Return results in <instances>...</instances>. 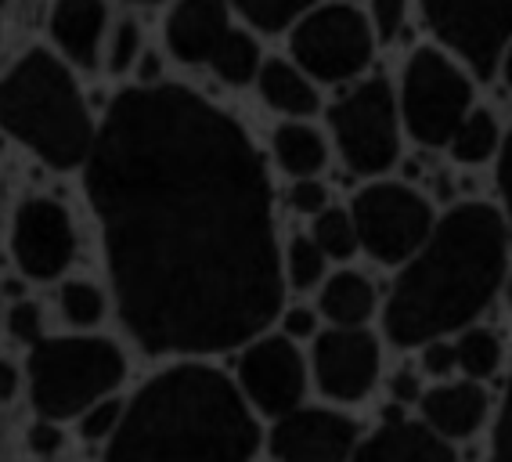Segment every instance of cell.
Returning <instances> with one entry per match:
<instances>
[{"instance_id":"1","label":"cell","mask_w":512,"mask_h":462,"mask_svg":"<svg viewBox=\"0 0 512 462\" xmlns=\"http://www.w3.org/2000/svg\"><path fill=\"white\" fill-rule=\"evenodd\" d=\"M127 333L148 354L246 347L282 315L271 181L242 123L177 84L112 102L87 156Z\"/></svg>"},{"instance_id":"2","label":"cell","mask_w":512,"mask_h":462,"mask_svg":"<svg viewBox=\"0 0 512 462\" xmlns=\"http://www.w3.org/2000/svg\"><path fill=\"white\" fill-rule=\"evenodd\" d=\"M512 228L491 203H462L440 213L383 300L386 340L401 351H419L426 340L455 336L484 318L502 293L509 271Z\"/></svg>"},{"instance_id":"3","label":"cell","mask_w":512,"mask_h":462,"mask_svg":"<svg viewBox=\"0 0 512 462\" xmlns=\"http://www.w3.org/2000/svg\"><path fill=\"white\" fill-rule=\"evenodd\" d=\"M260 426L238 383L181 361L134 394L109 441V462H249Z\"/></svg>"},{"instance_id":"4","label":"cell","mask_w":512,"mask_h":462,"mask_svg":"<svg viewBox=\"0 0 512 462\" xmlns=\"http://www.w3.org/2000/svg\"><path fill=\"white\" fill-rule=\"evenodd\" d=\"M0 127L62 170L87 163L98 138L69 69L47 51H29L0 84Z\"/></svg>"},{"instance_id":"5","label":"cell","mask_w":512,"mask_h":462,"mask_svg":"<svg viewBox=\"0 0 512 462\" xmlns=\"http://www.w3.org/2000/svg\"><path fill=\"white\" fill-rule=\"evenodd\" d=\"M127 376V358L112 340L101 336H65L40 340L29 354V394L44 419L83 416Z\"/></svg>"},{"instance_id":"6","label":"cell","mask_w":512,"mask_h":462,"mask_svg":"<svg viewBox=\"0 0 512 462\" xmlns=\"http://www.w3.org/2000/svg\"><path fill=\"white\" fill-rule=\"evenodd\" d=\"M404 134L422 148H448L458 123L476 109L473 73L440 44L415 47L397 84Z\"/></svg>"},{"instance_id":"7","label":"cell","mask_w":512,"mask_h":462,"mask_svg":"<svg viewBox=\"0 0 512 462\" xmlns=\"http://www.w3.org/2000/svg\"><path fill=\"white\" fill-rule=\"evenodd\" d=\"M332 141L357 177L390 174L401 163L404 123L397 109V87L386 76H361L329 109Z\"/></svg>"},{"instance_id":"8","label":"cell","mask_w":512,"mask_h":462,"mask_svg":"<svg viewBox=\"0 0 512 462\" xmlns=\"http://www.w3.org/2000/svg\"><path fill=\"white\" fill-rule=\"evenodd\" d=\"M379 40L372 11H361L354 0H332L296 22L289 47L314 84H357L368 73Z\"/></svg>"},{"instance_id":"9","label":"cell","mask_w":512,"mask_h":462,"mask_svg":"<svg viewBox=\"0 0 512 462\" xmlns=\"http://www.w3.org/2000/svg\"><path fill=\"white\" fill-rule=\"evenodd\" d=\"M350 217H354L361 250L386 268H401L430 239L440 213L415 185L375 177L354 195Z\"/></svg>"},{"instance_id":"10","label":"cell","mask_w":512,"mask_h":462,"mask_svg":"<svg viewBox=\"0 0 512 462\" xmlns=\"http://www.w3.org/2000/svg\"><path fill=\"white\" fill-rule=\"evenodd\" d=\"M426 29L473 76H494L512 44V0H415Z\"/></svg>"},{"instance_id":"11","label":"cell","mask_w":512,"mask_h":462,"mask_svg":"<svg viewBox=\"0 0 512 462\" xmlns=\"http://www.w3.org/2000/svg\"><path fill=\"white\" fill-rule=\"evenodd\" d=\"M238 390L260 416L282 419L303 405L307 361L289 336H256L238 358Z\"/></svg>"},{"instance_id":"12","label":"cell","mask_w":512,"mask_h":462,"mask_svg":"<svg viewBox=\"0 0 512 462\" xmlns=\"http://www.w3.org/2000/svg\"><path fill=\"white\" fill-rule=\"evenodd\" d=\"M314 383L325 398L339 405H357L375 390L383 376V347L368 333V325H332L314 336L311 351Z\"/></svg>"},{"instance_id":"13","label":"cell","mask_w":512,"mask_h":462,"mask_svg":"<svg viewBox=\"0 0 512 462\" xmlns=\"http://www.w3.org/2000/svg\"><path fill=\"white\" fill-rule=\"evenodd\" d=\"M361 426L336 408H296L275 419L267 448L275 462H350Z\"/></svg>"},{"instance_id":"14","label":"cell","mask_w":512,"mask_h":462,"mask_svg":"<svg viewBox=\"0 0 512 462\" xmlns=\"http://www.w3.org/2000/svg\"><path fill=\"white\" fill-rule=\"evenodd\" d=\"M76 253L69 213L55 199H29L15 217V260L29 278H58Z\"/></svg>"},{"instance_id":"15","label":"cell","mask_w":512,"mask_h":462,"mask_svg":"<svg viewBox=\"0 0 512 462\" xmlns=\"http://www.w3.org/2000/svg\"><path fill=\"white\" fill-rule=\"evenodd\" d=\"M350 462H462L455 441L440 437L422 419H408L401 408H390L372 434L361 437Z\"/></svg>"},{"instance_id":"16","label":"cell","mask_w":512,"mask_h":462,"mask_svg":"<svg viewBox=\"0 0 512 462\" xmlns=\"http://www.w3.org/2000/svg\"><path fill=\"white\" fill-rule=\"evenodd\" d=\"M491 416V398L484 383L476 379H440L437 387L422 390L419 398V419L433 426L448 441H469L484 430Z\"/></svg>"},{"instance_id":"17","label":"cell","mask_w":512,"mask_h":462,"mask_svg":"<svg viewBox=\"0 0 512 462\" xmlns=\"http://www.w3.org/2000/svg\"><path fill=\"white\" fill-rule=\"evenodd\" d=\"M231 29L228 0H177L166 19V47L184 65H210Z\"/></svg>"},{"instance_id":"18","label":"cell","mask_w":512,"mask_h":462,"mask_svg":"<svg viewBox=\"0 0 512 462\" xmlns=\"http://www.w3.org/2000/svg\"><path fill=\"white\" fill-rule=\"evenodd\" d=\"M105 19H109L105 0H58L55 15H51V33L76 65L91 69L98 62Z\"/></svg>"},{"instance_id":"19","label":"cell","mask_w":512,"mask_h":462,"mask_svg":"<svg viewBox=\"0 0 512 462\" xmlns=\"http://www.w3.org/2000/svg\"><path fill=\"white\" fill-rule=\"evenodd\" d=\"M256 91L267 105L282 116H293V120H303V116H314L321 109L318 87L307 73H303L296 62H285V58H267L260 65V76H256Z\"/></svg>"},{"instance_id":"20","label":"cell","mask_w":512,"mask_h":462,"mask_svg":"<svg viewBox=\"0 0 512 462\" xmlns=\"http://www.w3.org/2000/svg\"><path fill=\"white\" fill-rule=\"evenodd\" d=\"M318 311L329 318V325H368V318L379 311L375 282L361 271H336L321 282Z\"/></svg>"},{"instance_id":"21","label":"cell","mask_w":512,"mask_h":462,"mask_svg":"<svg viewBox=\"0 0 512 462\" xmlns=\"http://www.w3.org/2000/svg\"><path fill=\"white\" fill-rule=\"evenodd\" d=\"M502 141H505V127L498 123V116L487 105H476L466 120L458 123V130L451 134L444 152L455 159L458 167H484V163L498 159Z\"/></svg>"},{"instance_id":"22","label":"cell","mask_w":512,"mask_h":462,"mask_svg":"<svg viewBox=\"0 0 512 462\" xmlns=\"http://www.w3.org/2000/svg\"><path fill=\"white\" fill-rule=\"evenodd\" d=\"M271 152H275L278 167L289 177H318L329 163V145L311 123L289 120L275 130L271 138Z\"/></svg>"},{"instance_id":"23","label":"cell","mask_w":512,"mask_h":462,"mask_svg":"<svg viewBox=\"0 0 512 462\" xmlns=\"http://www.w3.org/2000/svg\"><path fill=\"white\" fill-rule=\"evenodd\" d=\"M455 358L458 372L476 383H487L491 376H498L505 365V340L494 333L491 325H469L462 333H455Z\"/></svg>"},{"instance_id":"24","label":"cell","mask_w":512,"mask_h":462,"mask_svg":"<svg viewBox=\"0 0 512 462\" xmlns=\"http://www.w3.org/2000/svg\"><path fill=\"white\" fill-rule=\"evenodd\" d=\"M260 65H264V55H260V44H256L253 33L246 29H228V37L220 40L217 51L210 58V69L231 87H246L260 76Z\"/></svg>"},{"instance_id":"25","label":"cell","mask_w":512,"mask_h":462,"mask_svg":"<svg viewBox=\"0 0 512 462\" xmlns=\"http://www.w3.org/2000/svg\"><path fill=\"white\" fill-rule=\"evenodd\" d=\"M228 4L249 26L264 29V33H282V29L296 26L311 8H318L321 0H228Z\"/></svg>"},{"instance_id":"26","label":"cell","mask_w":512,"mask_h":462,"mask_svg":"<svg viewBox=\"0 0 512 462\" xmlns=\"http://www.w3.org/2000/svg\"><path fill=\"white\" fill-rule=\"evenodd\" d=\"M311 239L318 242L321 253L329 260H350L361 250L354 217H350V210H339V206H329V210H321L318 217H314Z\"/></svg>"},{"instance_id":"27","label":"cell","mask_w":512,"mask_h":462,"mask_svg":"<svg viewBox=\"0 0 512 462\" xmlns=\"http://www.w3.org/2000/svg\"><path fill=\"white\" fill-rule=\"evenodd\" d=\"M325 268H329V257L321 253V246L311 235H296L289 246H285L282 271L285 282L293 289H314L325 282Z\"/></svg>"},{"instance_id":"28","label":"cell","mask_w":512,"mask_h":462,"mask_svg":"<svg viewBox=\"0 0 512 462\" xmlns=\"http://www.w3.org/2000/svg\"><path fill=\"white\" fill-rule=\"evenodd\" d=\"M62 315L73 325H94L105 315V296L91 282H65L62 289Z\"/></svg>"},{"instance_id":"29","label":"cell","mask_w":512,"mask_h":462,"mask_svg":"<svg viewBox=\"0 0 512 462\" xmlns=\"http://www.w3.org/2000/svg\"><path fill=\"white\" fill-rule=\"evenodd\" d=\"M123 412H127V405L119 398H101L98 405H91L80 416L83 441H112V434H116L119 423H123Z\"/></svg>"},{"instance_id":"30","label":"cell","mask_w":512,"mask_h":462,"mask_svg":"<svg viewBox=\"0 0 512 462\" xmlns=\"http://www.w3.org/2000/svg\"><path fill=\"white\" fill-rule=\"evenodd\" d=\"M419 372L430 379H451L458 372L455 358V336H440V340H426L419 347Z\"/></svg>"},{"instance_id":"31","label":"cell","mask_w":512,"mask_h":462,"mask_svg":"<svg viewBox=\"0 0 512 462\" xmlns=\"http://www.w3.org/2000/svg\"><path fill=\"white\" fill-rule=\"evenodd\" d=\"M141 58V29L138 22H119L116 26V37H112V47H109V69L112 73H127L130 65H138Z\"/></svg>"},{"instance_id":"32","label":"cell","mask_w":512,"mask_h":462,"mask_svg":"<svg viewBox=\"0 0 512 462\" xmlns=\"http://www.w3.org/2000/svg\"><path fill=\"white\" fill-rule=\"evenodd\" d=\"M289 206H293L296 213L318 217L321 210H329V188H325V181H318V177H293Z\"/></svg>"},{"instance_id":"33","label":"cell","mask_w":512,"mask_h":462,"mask_svg":"<svg viewBox=\"0 0 512 462\" xmlns=\"http://www.w3.org/2000/svg\"><path fill=\"white\" fill-rule=\"evenodd\" d=\"M491 462H512V372L509 383H505L502 405H498V419H494Z\"/></svg>"},{"instance_id":"34","label":"cell","mask_w":512,"mask_h":462,"mask_svg":"<svg viewBox=\"0 0 512 462\" xmlns=\"http://www.w3.org/2000/svg\"><path fill=\"white\" fill-rule=\"evenodd\" d=\"M494 185H498V210L505 213V221L512 228V127L505 130V141H502V152L494 159Z\"/></svg>"},{"instance_id":"35","label":"cell","mask_w":512,"mask_h":462,"mask_svg":"<svg viewBox=\"0 0 512 462\" xmlns=\"http://www.w3.org/2000/svg\"><path fill=\"white\" fill-rule=\"evenodd\" d=\"M408 4L412 0H372V19L379 37L394 40L397 33L404 29V19H408Z\"/></svg>"},{"instance_id":"36","label":"cell","mask_w":512,"mask_h":462,"mask_svg":"<svg viewBox=\"0 0 512 462\" xmlns=\"http://www.w3.org/2000/svg\"><path fill=\"white\" fill-rule=\"evenodd\" d=\"M8 329H11V336L15 340H22V343H40L44 340V322H40V307L37 304H15L11 307V315H8Z\"/></svg>"},{"instance_id":"37","label":"cell","mask_w":512,"mask_h":462,"mask_svg":"<svg viewBox=\"0 0 512 462\" xmlns=\"http://www.w3.org/2000/svg\"><path fill=\"white\" fill-rule=\"evenodd\" d=\"M282 336H289V340H311V336H318V315H314L311 307H289L282 315Z\"/></svg>"},{"instance_id":"38","label":"cell","mask_w":512,"mask_h":462,"mask_svg":"<svg viewBox=\"0 0 512 462\" xmlns=\"http://www.w3.org/2000/svg\"><path fill=\"white\" fill-rule=\"evenodd\" d=\"M422 372L419 369H401L390 376V398L397 401V405H419L422 398Z\"/></svg>"},{"instance_id":"39","label":"cell","mask_w":512,"mask_h":462,"mask_svg":"<svg viewBox=\"0 0 512 462\" xmlns=\"http://www.w3.org/2000/svg\"><path fill=\"white\" fill-rule=\"evenodd\" d=\"M29 452L33 455H55L58 448H62V430H58V423H51V419H44V423L29 426Z\"/></svg>"},{"instance_id":"40","label":"cell","mask_w":512,"mask_h":462,"mask_svg":"<svg viewBox=\"0 0 512 462\" xmlns=\"http://www.w3.org/2000/svg\"><path fill=\"white\" fill-rule=\"evenodd\" d=\"M19 390V372L11 369L8 361H0V401H11Z\"/></svg>"},{"instance_id":"41","label":"cell","mask_w":512,"mask_h":462,"mask_svg":"<svg viewBox=\"0 0 512 462\" xmlns=\"http://www.w3.org/2000/svg\"><path fill=\"white\" fill-rule=\"evenodd\" d=\"M141 84H159V58L156 55H141Z\"/></svg>"},{"instance_id":"42","label":"cell","mask_w":512,"mask_h":462,"mask_svg":"<svg viewBox=\"0 0 512 462\" xmlns=\"http://www.w3.org/2000/svg\"><path fill=\"white\" fill-rule=\"evenodd\" d=\"M498 76H502V80H505V87H509V94H512V44L505 47L502 62H498Z\"/></svg>"},{"instance_id":"43","label":"cell","mask_w":512,"mask_h":462,"mask_svg":"<svg viewBox=\"0 0 512 462\" xmlns=\"http://www.w3.org/2000/svg\"><path fill=\"white\" fill-rule=\"evenodd\" d=\"M505 300V307L512 311V264H509V271H505V278H502V293H498Z\"/></svg>"},{"instance_id":"44","label":"cell","mask_w":512,"mask_h":462,"mask_svg":"<svg viewBox=\"0 0 512 462\" xmlns=\"http://www.w3.org/2000/svg\"><path fill=\"white\" fill-rule=\"evenodd\" d=\"M130 4H159V0H130Z\"/></svg>"}]
</instances>
